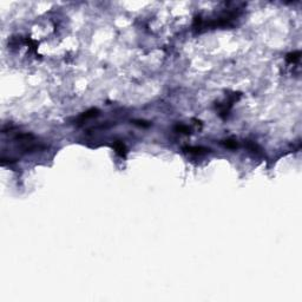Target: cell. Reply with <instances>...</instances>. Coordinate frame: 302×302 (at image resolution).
<instances>
[{
  "mask_svg": "<svg viewBox=\"0 0 302 302\" xmlns=\"http://www.w3.org/2000/svg\"><path fill=\"white\" fill-rule=\"evenodd\" d=\"M183 150L188 154H191V155H203V154H207L210 151L209 149L202 148V146H185V148H183Z\"/></svg>",
  "mask_w": 302,
  "mask_h": 302,
  "instance_id": "cell-1",
  "label": "cell"
},
{
  "mask_svg": "<svg viewBox=\"0 0 302 302\" xmlns=\"http://www.w3.org/2000/svg\"><path fill=\"white\" fill-rule=\"evenodd\" d=\"M112 148L115 149V151L120 156V157H125V156H126V146L124 145L123 142L116 141L115 143L112 144Z\"/></svg>",
  "mask_w": 302,
  "mask_h": 302,
  "instance_id": "cell-2",
  "label": "cell"
},
{
  "mask_svg": "<svg viewBox=\"0 0 302 302\" xmlns=\"http://www.w3.org/2000/svg\"><path fill=\"white\" fill-rule=\"evenodd\" d=\"M98 115V110L97 109H91V110H89L86 111L84 115L80 116V120H84V119H89V118H92V117H95V116Z\"/></svg>",
  "mask_w": 302,
  "mask_h": 302,
  "instance_id": "cell-3",
  "label": "cell"
},
{
  "mask_svg": "<svg viewBox=\"0 0 302 302\" xmlns=\"http://www.w3.org/2000/svg\"><path fill=\"white\" fill-rule=\"evenodd\" d=\"M300 56H301V53L297 51V52H293V53H289L287 56V61L288 63H296V61H299V59H300Z\"/></svg>",
  "mask_w": 302,
  "mask_h": 302,
  "instance_id": "cell-4",
  "label": "cell"
},
{
  "mask_svg": "<svg viewBox=\"0 0 302 302\" xmlns=\"http://www.w3.org/2000/svg\"><path fill=\"white\" fill-rule=\"evenodd\" d=\"M223 144H224L227 148H229V149H235V148H237V143H236V141H234V139L223 141Z\"/></svg>",
  "mask_w": 302,
  "mask_h": 302,
  "instance_id": "cell-5",
  "label": "cell"
},
{
  "mask_svg": "<svg viewBox=\"0 0 302 302\" xmlns=\"http://www.w3.org/2000/svg\"><path fill=\"white\" fill-rule=\"evenodd\" d=\"M176 131H178V132H182V133H189L190 132V129L185 126V125H177L176 128H175Z\"/></svg>",
  "mask_w": 302,
  "mask_h": 302,
  "instance_id": "cell-6",
  "label": "cell"
},
{
  "mask_svg": "<svg viewBox=\"0 0 302 302\" xmlns=\"http://www.w3.org/2000/svg\"><path fill=\"white\" fill-rule=\"evenodd\" d=\"M133 124L138 125V126H142V128H148L150 126V123L149 122H145V120H133Z\"/></svg>",
  "mask_w": 302,
  "mask_h": 302,
  "instance_id": "cell-7",
  "label": "cell"
},
{
  "mask_svg": "<svg viewBox=\"0 0 302 302\" xmlns=\"http://www.w3.org/2000/svg\"><path fill=\"white\" fill-rule=\"evenodd\" d=\"M247 146H248L251 151H254V152H257V150H259V146L254 143V142H248V143H247Z\"/></svg>",
  "mask_w": 302,
  "mask_h": 302,
  "instance_id": "cell-8",
  "label": "cell"
}]
</instances>
